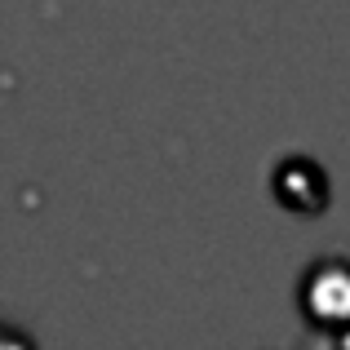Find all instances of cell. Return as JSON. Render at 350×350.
<instances>
[{"instance_id":"6da1fadb","label":"cell","mask_w":350,"mask_h":350,"mask_svg":"<svg viewBox=\"0 0 350 350\" xmlns=\"http://www.w3.org/2000/svg\"><path fill=\"white\" fill-rule=\"evenodd\" d=\"M306 310L333 328H350V266L324 262L306 280Z\"/></svg>"}]
</instances>
